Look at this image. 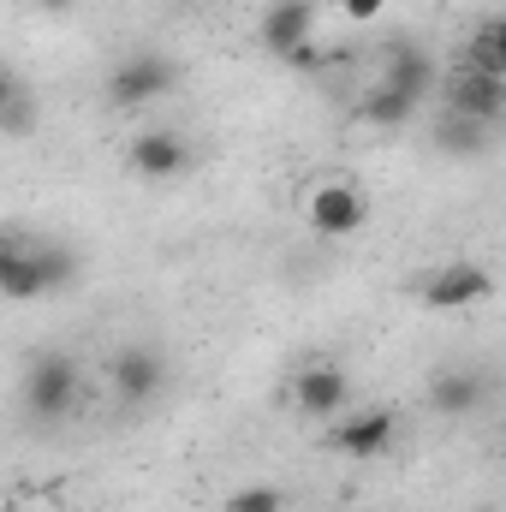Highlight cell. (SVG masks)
<instances>
[{"label": "cell", "mask_w": 506, "mask_h": 512, "mask_svg": "<svg viewBox=\"0 0 506 512\" xmlns=\"http://www.w3.org/2000/svg\"><path fill=\"white\" fill-rule=\"evenodd\" d=\"M78 274V262L66 251H30V245H12L0 256V298L6 304H36L48 292H60L66 280Z\"/></svg>", "instance_id": "6da1fadb"}, {"label": "cell", "mask_w": 506, "mask_h": 512, "mask_svg": "<svg viewBox=\"0 0 506 512\" xmlns=\"http://www.w3.org/2000/svg\"><path fill=\"white\" fill-rule=\"evenodd\" d=\"M304 221H310L316 239H358L370 227V197L352 179H322L304 197Z\"/></svg>", "instance_id": "7a4b0ae2"}, {"label": "cell", "mask_w": 506, "mask_h": 512, "mask_svg": "<svg viewBox=\"0 0 506 512\" xmlns=\"http://www.w3.org/2000/svg\"><path fill=\"white\" fill-rule=\"evenodd\" d=\"M24 411L36 423H66L78 411V364L66 352H42L24 370Z\"/></svg>", "instance_id": "3957f363"}, {"label": "cell", "mask_w": 506, "mask_h": 512, "mask_svg": "<svg viewBox=\"0 0 506 512\" xmlns=\"http://www.w3.org/2000/svg\"><path fill=\"white\" fill-rule=\"evenodd\" d=\"M423 310H435V316H453V310H477V304H489L495 298V274L483 268V262H447V268H435L429 280H423Z\"/></svg>", "instance_id": "277c9868"}, {"label": "cell", "mask_w": 506, "mask_h": 512, "mask_svg": "<svg viewBox=\"0 0 506 512\" xmlns=\"http://www.w3.org/2000/svg\"><path fill=\"white\" fill-rule=\"evenodd\" d=\"M173 84H179V66H173L167 54H131V60L114 66V78H108V102H114V108H149V102H161Z\"/></svg>", "instance_id": "5b68a950"}, {"label": "cell", "mask_w": 506, "mask_h": 512, "mask_svg": "<svg viewBox=\"0 0 506 512\" xmlns=\"http://www.w3.org/2000/svg\"><path fill=\"white\" fill-rule=\"evenodd\" d=\"M126 167L137 173V179H179L185 167H191V143L179 137V131H167V126H155V131H137L126 143Z\"/></svg>", "instance_id": "8992f818"}, {"label": "cell", "mask_w": 506, "mask_h": 512, "mask_svg": "<svg viewBox=\"0 0 506 512\" xmlns=\"http://www.w3.org/2000/svg\"><path fill=\"white\" fill-rule=\"evenodd\" d=\"M310 42H316V0H274L262 12V48L274 60H292Z\"/></svg>", "instance_id": "52a82bcc"}, {"label": "cell", "mask_w": 506, "mask_h": 512, "mask_svg": "<svg viewBox=\"0 0 506 512\" xmlns=\"http://www.w3.org/2000/svg\"><path fill=\"white\" fill-rule=\"evenodd\" d=\"M393 441H399V417H393V411H352V417L334 423V435H328V447H334L340 459H381Z\"/></svg>", "instance_id": "ba28073f"}, {"label": "cell", "mask_w": 506, "mask_h": 512, "mask_svg": "<svg viewBox=\"0 0 506 512\" xmlns=\"http://www.w3.org/2000/svg\"><path fill=\"white\" fill-rule=\"evenodd\" d=\"M346 399H352V376L340 370V364H310V370H298V382H292V405L304 411V417H340L346 411Z\"/></svg>", "instance_id": "9c48e42d"}, {"label": "cell", "mask_w": 506, "mask_h": 512, "mask_svg": "<svg viewBox=\"0 0 506 512\" xmlns=\"http://www.w3.org/2000/svg\"><path fill=\"white\" fill-rule=\"evenodd\" d=\"M167 382V364H161V352L155 346H126L120 358H114V393L126 399V405H149L155 393Z\"/></svg>", "instance_id": "30bf717a"}, {"label": "cell", "mask_w": 506, "mask_h": 512, "mask_svg": "<svg viewBox=\"0 0 506 512\" xmlns=\"http://www.w3.org/2000/svg\"><path fill=\"white\" fill-rule=\"evenodd\" d=\"M447 114H465V120H483L495 126L506 114V78H477V72H459L453 90H447Z\"/></svg>", "instance_id": "8fae6325"}, {"label": "cell", "mask_w": 506, "mask_h": 512, "mask_svg": "<svg viewBox=\"0 0 506 512\" xmlns=\"http://www.w3.org/2000/svg\"><path fill=\"white\" fill-rule=\"evenodd\" d=\"M483 399H489V382H483L477 370H441V376L429 382V405H435L441 417H471Z\"/></svg>", "instance_id": "7c38bea8"}, {"label": "cell", "mask_w": 506, "mask_h": 512, "mask_svg": "<svg viewBox=\"0 0 506 512\" xmlns=\"http://www.w3.org/2000/svg\"><path fill=\"white\" fill-rule=\"evenodd\" d=\"M358 126H376V131H393V126H405L411 114H417V102L405 96V90H393V84H376V90H364L358 96Z\"/></svg>", "instance_id": "4fadbf2b"}, {"label": "cell", "mask_w": 506, "mask_h": 512, "mask_svg": "<svg viewBox=\"0 0 506 512\" xmlns=\"http://www.w3.org/2000/svg\"><path fill=\"white\" fill-rule=\"evenodd\" d=\"M381 84H393V90H405L411 102H423L429 84H435V60H429L423 48H393V66L381 72Z\"/></svg>", "instance_id": "5bb4252c"}, {"label": "cell", "mask_w": 506, "mask_h": 512, "mask_svg": "<svg viewBox=\"0 0 506 512\" xmlns=\"http://www.w3.org/2000/svg\"><path fill=\"white\" fill-rule=\"evenodd\" d=\"M459 72H477V78H506V24L501 18H489L477 36H471V48H465V66Z\"/></svg>", "instance_id": "9a60e30c"}, {"label": "cell", "mask_w": 506, "mask_h": 512, "mask_svg": "<svg viewBox=\"0 0 506 512\" xmlns=\"http://www.w3.org/2000/svg\"><path fill=\"white\" fill-rule=\"evenodd\" d=\"M435 143L447 149V155H483L489 143H495V126H483V120H465V114H441L435 120Z\"/></svg>", "instance_id": "2e32d148"}, {"label": "cell", "mask_w": 506, "mask_h": 512, "mask_svg": "<svg viewBox=\"0 0 506 512\" xmlns=\"http://www.w3.org/2000/svg\"><path fill=\"white\" fill-rule=\"evenodd\" d=\"M221 512H286V495H280L274 483H245V489L227 495V507Z\"/></svg>", "instance_id": "e0dca14e"}, {"label": "cell", "mask_w": 506, "mask_h": 512, "mask_svg": "<svg viewBox=\"0 0 506 512\" xmlns=\"http://www.w3.org/2000/svg\"><path fill=\"white\" fill-rule=\"evenodd\" d=\"M24 96H30V90L18 84V72H12V66H0V120H6V114L24 102Z\"/></svg>", "instance_id": "ac0fdd59"}, {"label": "cell", "mask_w": 506, "mask_h": 512, "mask_svg": "<svg viewBox=\"0 0 506 512\" xmlns=\"http://www.w3.org/2000/svg\"><path fill=\"white\" fill-rule=\"evenodd\" d=\"M381 6H387V0H340V12L358 18V24H364V18H381Z\"/></svg>", "instance_id": "d6986e66"}, {"label": "cell", "mask_w": 506, "mask_h": 512, "mask_svg": "<svg viewBox=\"0 0 506 512\" xmlns=\"http://www.w3.org/2000/svg\"><path fill=\"white\" fill-rule=\"evenodd\" d=\"M36 6H48V12H66V6H78V0H36Z\"/></svg>", "instance_id": "ffe728a7"}, {"label": "cell", "mask_w": 506, "mask_h": 512, "mask_svg": "<svg viewBox=\"0 0 506 512\" xmlns=\"http://www.w3.org/2000/svg\"><path fill=\"white\" fill-rule=\"evenodd\" d=\"M6 251H12V245H6V239H0V256H6Z\"/></svg>", "instance_id": "44dd1931"}]
</instances>
